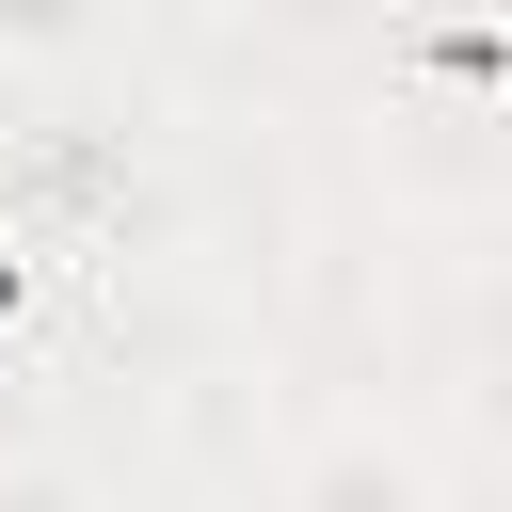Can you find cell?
Here are the masks:
<instances>
[{
	"label": "cell",
	"mask_w": 512,
	"mask_h": 512,
	"mask_svg": "<svg viewBox=\"0 0 512 512\" xmlns=\"http://www.w3.org/2000/svg\"><path fill=\"white\" fill-rule=\"evenodd\" d=\"M0 304H16V224H0Z\"/></svg>",
	"instance_id": "6da1fadb"
}]
</instances>
